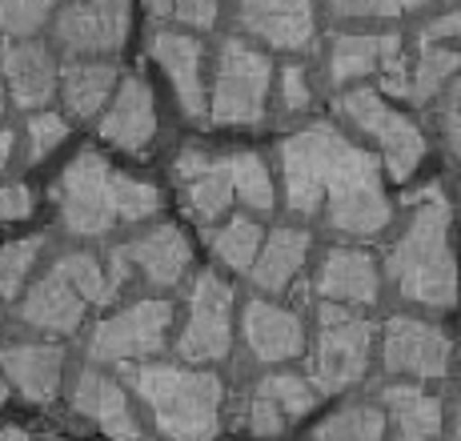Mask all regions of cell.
Returning <instances> with one entry per match:
<instances>
[{
	"mask_svg": "<svg viewBox=\"0 0 461 441\" xmlns=\"http://www.w3.org/2000/svg\"><path fill=\"white\" fill-rule=\"evenodd\" d=\"M281 181L294 213H321L330 229L345 237H377L389 225L381 165L330 121H317L281 140Z\"/></svg>",
	"mask_w": 461,
	"mask_h": 441,
	"instance_id": "cell-1",
	"label": "cell"
},
{
	"mask_svg": "<svg viewBox=\"0 0 461 441\" xmlns=\"http://www.w3.org/2000/svg\"><path fill=\"white\" fill-rule=\"evenodd\" d=\"M393 289L413 305L449 309L457 302V261L449 241V201L438 184L410 197V220L385 253Z\"/></svg>",
	"mask_w": 461,
	"mask_h": 441,
	"instance_id": "cell-2",
	"label": "cell"
},
{
	"mask_svg": "<svg viewBox=\"0 0 461 441\" xmlns=\"http://www.w3.org/2000/svg\"><path fill=\"white\" fill-rule=\"evenodd\" d=\"M60 225L73 237H104L117 225H140L161 213V189L117 173L96 148H85L52 184Z\"/></svg>",
	"mask_w": 461,
	"mask_h": 441,
	"instance_id": "cell-3",
	"label": "cell"
},
{
	"mask_svg": "<svg viewBox=\"0 0 461 441\" xmlns=\"http://www.w3.org/2000/svg\"><path fill=\"white\" fill-rule=\"evenodd\" d=\"M129 385L153 413V426L165 441L217 437L221 401H225V385L217 374L193 365H165V361H137L129 365Z\"/></svg>",
	"mask_w": 461,
	"mask_h": 441,
	"instance_id": "cell-4",
	"label": "cell"
},
{
	"mask_svg": "<svg viewBox=\"0 0 461 441\" xmlns=\"http://www.w3.org/2000/svg\"><path fill=\"white\" fill-rule=\"evenodd\" d=\"M273 93V65L245 37H225L217 49V73L209 85L212 125H261Z\"/></svg>",
	"mask_w": 461,
	"mask_h": 441,
	"instance_id": "cell-5",
	"label": "cell"
},
{
	"mask_svg": "<svg viewBox=\"0 0 461 441\" xmlns=\"http://www.w3.org/2000/svg\"><path fill=\"white\" fill-rule=\"evenodd\" d=\"M374 357V325L345 305L321 302L317 309V341L309 353V382L317 393H341L357 385Z\"/></svg>",
	"mask_w": 461,
	"mask_h": 441,
	"instance_id": "cell-6",
	"label": "cell"
},
{
	"mask_svg": "<svg viewBox=\"0 0 461 441\" xmlns=\"http://www.w3.org/2000/svg\"><path fill=\"white\" fill-rule=\"evenodd\" d=\"M337 112L345 121H353L366 137H374V145L381 148V161L393 181H410L418 173V165L425 161V137L405 112H397L377 88H345L337 96Z\"/></svg>",
	"mask_w": 461,
	"mask_h": 441,
	"instance_id": "cell-7",
	"label": "cell"
},
{
	"mask_svg": "<svg viewBox=\"0 0 461 441\" xmlns=\"http://www.w3.org/2000/svg\"><path fill=\"white\" fill-rule=\"evenodd\" d=\"M168 329H173V305L168 302H153V297L132 302L93 329L88 357L104 361V365H137L168 346Z\"/></svg>",
	"mask_w": 461,
	"mask_h": 441,
	"instance_id": "cell-8",
	"label": "cell"
},
{
	"mask_svg": "<svg viewBox=\"0 0 461 441\" xmlns=\"http://www.w3.org/2000/svg\"><path fill=\"white\" fill-rule=\"evenodd\" d=\"M233 346V289L217 273H197L185 305V325L176 338V353L189 365L225 361Z\"/></svg>",
	"mask_w": 461,
	"mask_h": 441,
	"instance_id": "cell-9",
	"label": "cell"
},
{
	"mask_svg": "<svg viewBox=\"0 0 461 441\" xmlns=\"http://www.w3.org/2000/svg\"><path fill=\"white\" fill-rule=\"evenodd\" d=\"M381 76L389 96H410V73H405L402 37L397 32H341L330 44V81L349 88L366 76Z\"/></svg>",
	"mask_w": 461,
	"mask_h": 441,
	"instance_id": "cell-10",
	"label": "cell"
},
{
	"mask_svg": "<svg viewBox=\"0 0 461 441\" xmlns=\"http://www.w3.org/2000/svg\"><path fill=\"white\" fill-rule=\"evenodd\" d=\"M132 0H65L57 13V44L73 57H113L129 40Z\"/></svg>",
	"mask_w": 461,
	"mask_h": 441,
	"instance_id": "cell-11",
	"label": "cell"
},
{
	"mask_svg": "<svg viewBox=\"0 0 461 441\" xmlns=\"http://www.w3.org/2000/svg\"><path fill=\"white\" fill-rule=\"evenodd\" d=\"M381 365L393 377L441 382L449 374V338L421 317H389L381 333Z\"/></svg>",
	"mask_w": 461,
	"mask_h": 441,
	"instance_id": "cell-12",
	"label": "cell"
},
{
	"mask_svg": "<svg viewBox=\"0 0 461 441\" xmlns=\"http://www.w3.org/2000/svg\"><path fill=\"white\" fill-rule=\"evenodd\" d=\"M0 76H5L8 101L24 112H41L60 88L57 60H52L49 44H41L37 37L5 40V49H0Z\"/></svg>",
	"mask_w": 461,
	"mask_h": 441,
	"instance_id": "cell-13",
	"label": "cell"
},
{
	"mask_svg": "<svg viewBox=\"0 0 461 441\" xmlns=\"http://www.w3.org/2000/svg\"><path fill=\"white\" fill-rule=\"evenodd\" d=\"M153 60L165 68L173 96L189 121H209V81H205V49L193 32L161 29L153 37Z\"/></svg>",
	"mask_w": 461,
	"mask_h": 441,
	"instance_id": "cell-14",
	"label": "cell"
},
{
	"mask_svg": "<svg viewBox=\"0 0 461 441\" xmlns=\"http://www.w3.org/2000/svg\"><path fill=\"white\" fill-rule=\"evenodd\" d=\"M176 189H181V205L189 209L193 220L212 225L217 217H225V209L233 205V181H229L225 157L205 153V148H181L173 165Z\"/></svg>",
	"mask_w": 461,
	"mask_h": 441,
	"instance_id": "cell-15",
	"label": "cell"
},
{
	"mask_svg": "<svg viewBox=\"0 0 461 441\" xmlns=\"http://www.w3.org/2000/svg\"><path fill=\"white\" fill-rule=\"evenodd\" d=\"M73 410L88 418L109 441H149L140 426L137 410H132L125 385L117 377L101 374V369H85L73 385Z\"/></svg>",
	"mask_w": 461,
	"mask_h": 441,
	"instance_id": "cell-16",
	"label": "cell"
},
{
	"mask_svg": "<svg viewBox=\"0 0 461 441\" xmlns=\"http://www.w3.org/2000/svg\"><path fill=\"white\" fill-rule=\"evenodd\" d=\"M101 137L121 153L132 157L149 153V145L157 140V104H153V88L140 76H121L117 93L101 112Z\"/></svg>",
	"mask_w": 461,
	"mask_h": 441,
	"instance_id": "cell-17",
	"label": "cell"
},
{
	"mask_svg": "<svg viewBox=\"0 0 461 441\" xmlns=\"http://www.w3.org/2000/svg\"><path fill=\"white\" fill-rule=\"evenodd\" d=\"M237 21L253 40L277 52H301L313 44L317 13L313 0H241Z\"/></svg>",
	"mask_w": 461,
	"mask_h": 441,
	"instance_id": "cell-18",
	"label": "cell"
},
{
	"mask_svg": "<svg viewBox=\"0 0 461 441\" xmlns=\"http://www.w3.org/2000/svg\"><path fill=\"white\" fill-rule=\"evenodd\" d=\"M0 369L29 405H52L65 382V349L49 341H8L0 346Z\"/></svg>",
	"mask_w": 461,
	"mask_h": 441,
	"instance_id": "cell-19",
	"label": "cell"
},
{
	"mask_svg": "<svg viewBox=\"0 0 461 441\" xmlns=\"http://www.w3.org/2000/svg\"><path fill=\"white\" fill-rule=\"evenodd\" d=\"M241 333L245 346L257 361L265 365H281V361H294L305 353V325L294 309L265 302V297H253L241 313Z\"/></svg>",
	"mask_w": 461,
	"mask_h": 441,
	"instance_id": "cell-20",
	"label": "cell"
},
{
	"mask_svg": "<svg viewBox=\"0 0 461 441\" xmlns=\"http://www.w3.org/2000/svg\"><path fill=\"white\" fill-rule=\"evenodd\" d=\"M85 309H88L85 297L77 293L57 269H49L44 277H37L21 293L16 313H21V321L29 325V329L49 333V338H68V333L81 329Z\"/></svg>",
	"mask_w": 461,
	"mask_h": 441,
	"instance_id": "cell-21",
	"label": "cell"
},
{
	"mask_svg": "<svg viewBox=\"0 0 461 441\" xmlns=\"http://www.w3.org/2000/svg\"><path fill=\"white\" fill-rule=\"evenodd\" d=\"M317 297L345 309L374 305L381 297L377 261L366 249H330L317 269Z\"/></svg>",
	"mask_w": 461,
	"mask_h": 441,
	"instance_id": "cell-22",
	"label": "cell"
},
{
	"mask_svg": "<svg viewBox=\"0 0 461 441\" xmlns=\"http://www.w3.org/2000/svg\"><path fill=\"white\" fill-rule=\"evenodd\" d=\"M125 249L129 265L157 289H168L189 273V261H193V249H189V237L181 233L176 225H153L145 229L140 237H132Z\"/></svg>",
	"mask_w": 461,
	"mask_h": 441,
	"instance_id": "cell-23",
	"label": "cell"
},
{
	"mask_svg": "<svg viewBox=\"0 0 461 441\" xmlns=\"http://www.w3.org/2000/svg\"><path fill=\"white\" fill-rule=\"evenodd\" d=\"M381 410L393 426L397 441H438L441 437V401L421 382H393L381 390Z\"/></svg>",
	"mask_w": 461,
	"mask_h": 441,
	"instance_id": "cell-24",
	"label": "cell"
},
{
	"mask_svg": "<svg viewBox=\"0 0 461 441\" xmlns=\"http://www.w3.org/2000/svg\"><path fill=\"white\" fill-rule=\"evenodd\" d=\"M305 257H309V233L297 225H281L265 237L249 277L261 293H285L297 281V273L305 269Z\"/></svg>",
	"mask_w": 461,
	"mask_h": 441,
	"instance_id": "cell-25",
	"label": "cell"
},
{
	"mask_svg": "<svg viewBox=\"0 0 461 441\" xmlns=\"http://www.w3.org/2000/svg\"><path fill=\"white\" fill-rule=\"evenodd\" d=\"M121 76L109 60H73L65 65L60 73V101H65V112L77 121H88V117H101L104 104L113 101L117 93Z\"/></svg>",
	"mask_w": 461,
	"mask_h": 441,
	"instance_id": "cell-26",
	"label": "cell"
},
{
	"mask_svg": "<svg viewBox=\"0 0 461 441\" xmlns=\"http://www.w3.org/2000/svg\"><path fill=\"white\" fill-rule=\"evenodd\" d=\"M52 269H57L88 305H104L121 289V281H125L129 257H125V249H117L113 261L104 265V261H96L93 253H65V257H57Z\"/></svg>",
	"mask_w": 461,
	"mask_h": 441,
	"instance_id": "cell-27",
	"label": "cell"
},
{
	"mask_svg": "<svg viewBox=\"0 0 461 441\" xmlns=\"http://www.w3.org/2000/svg\"><path fill=\"white\" fill-rule=\"evenodd\" d=\"M225 165H229V181H233V201H241L253 213H269V209L277 205L273 173L257 153L237 148V153H225Z\"/></svg>",
	"mask_w": 461,
	"mask_h": 441,
	"instance_id": "cell-28",
	"label": "cell"
},
{
	"mask_svg": "<svg viewBox=\"0 0 461 441\" xmlns=\"http://www.w3.org/2000/svg\"><path fill=\"white\" fill-rule=\"evenodd\" d=\"M385 410L374 401L341 405L313 429V441H385Z\"/></svg>",
	"mask_w": 461,
	"mask_h": 441,
	"instance_id": "cell-29",
	"label": "cell"
},
{
	"mask_svg": "<svg viewBox=\"0 0 461 441\" xmlns=\"http://www.w3.org/2000/svg\"><path fill=\"white\" fill-rule=\"evenodd\" d=\"M457 68H461V57L449 44H421V57L410 73V101L433 104L446 93V85L457 76Z\"/></svg>",
	"mask_w": 461,
	"mask_h": 441,
	"instance_id": "cell-30",
	"label": "cell"
},
{
	"mask_svg": "<svg viewBox=\"0 0 461 441\" xmlns=\"http://www.w3.org/2000/svg\"><path fill=\"white\" fill-rule=\"evenodd\" d=\"M265 245V233L253 217H233L212 233V253L221 265H229L233 273H249L257 265V253Z\"/></svg>",
	"mask_w": 461,
	"mask_h": 441,
	"instance_id": "cell-31",
	"label": "cell"
},
{
	"mask_svg": "<svg viewBox=\"0 0 461 441\" xmlns=\"http://www.w3.org/2000/svg\"><path fill=\"white\" fill-rule=\"evenodd\" d=\"M253 393H261L265 401H273L289 421L305 418V413L317 405V397H321L313 390V382H309V377H301V374H269V377H261V382H257Z\"/></svg>",
	"mask_w": 461,
	"mask_h": 441,
	"instance_id": "cell-32",
	"label": "cell"
},
{
	"mask_svg": "<svg viewBox=\"0 0 461 441\" xmlns=\"http://www.w3.org/2000/svg\"><path fill=\"white\" fill-rule=\"evenodd\" d=\"M41 249L44 237H24V241L0 245V302H13V297L24 293V281H29Z\"/></svg>",
	"mask_w": 461,
	"mask_h": 441,
	"instance_id": "cell-33",
	"label": "cell"
},
{
	"mask_svg": "<svg viewBox=\"0 0 461 441\" xmlns=\"http://www.w3.org/2000/svg\"><path fill=\"white\" fill-rule=\"evenodd\" d=\"M60 0H0V37L24 40L37 37L44 24L52 21Z\"/></svg>",
	"mask_w": 461,
	"mask_h": 441,
	"instance_id": "cell-34",
	"label": "cell"
},
{
	"mask_svg": "<svg viewBox=\"0 0 461 441\" xmlns=\"http://www.w3.org/2000/svg\"><path fill=\"white\" fill-rule=\"evenodd\" d=\"M24 132H29V161H44V157H49L52 148L68 137V121L60 117V112L41 109V112H32L29 117Z\"/></svg>",
	"mask_w": 461,
	"mask_h": 441,
	"instance_id": "cell-35",
	"label": "cell"
},
{
	"mask_svg": "<svg viewBox=\"0 0 461 441\" xmlns=\"http://www.w3.org/2000/svg\"><path fill=\"white\" fill-rule=\"evenodd\" d=\"M433 104H438V125H441V137H446V148L461 161V68Z\"/></svg>",
	"mask_w": 461,
	"mask_h": 441,
	"instance_id": "cell-36",
	"label": "cell"
},
{
	"mask_svg": "<svg viewBox=\"0 0 461 441\" xmlns=\"http://www.w3.org/2000/svg\"><path fill=\"white\" fill-rule=\"evenodd\" d=\"M277 96H281V112H305L313 104V88H309V76L301 65H285L281 68V81H277Z\"/></svg>",
	"mask_w": 461,
	"mask_h": 441,
	"instance_id": "cell-37",
	"label": "cell"
},
{
	"mask_svg": "<svg viewBox=\"0 0 461 441\" xmlns=\"http://www.w3.org/2000/svg\"><path fill=\"white\" fill-rule=\"evenodd\" d=\"M330 8L341 21H389L402 13L397 0H330Z\"/></svg>",
	"mask_w": 461,
	"mask_h": 441,
	"instance_id": "cell-38",
	"label": "cell"
},
{
	"mask_svg": "<svg viewBox=\"0 0 461 441\" xmlns=\"http://www.w3.org/2000/svg\"><path fill=\"white\" fill-rule=\"evenodd\" d=\"M32 205H37V197H32V189L24 181L0 184V225H13V220L32 217Z\"/></svg>",
	"mask_w": 461,
	"mask_h": 441,
	"instance_id": "cell-39",
	"label": "cell"
},
{
	"mask_svg": "<svg viewBox=\"0 0 461 441\" xmlns=\"http://www.w3.org/2000/svg\"><path fill=\"white\" fill-rule=\"evenodd\" d=\"M217 13H221V0H176V21L189 24L193 32H205L217 24Z\"/></svg>",
	"mask_w": 461,
	"mask_h": 441,
	"instance_id": "cell-40",
	"label": "cell"
},
{
	"mask_svg": "<svg viewBox=\"0 0 461 441\" xmlns=\"http://www.w3.org/2000/svg\"><path fill=\"white\" fill-rule=\"evenodd\" d=\"M457 32H461V16H457V13H446V16H438L433 24H425L421 44H441V40L457 37Z\"/></svg>",
	"mask_w": 461,
	"mask_h": 441,
	"instance_id": "cell-41",
	"label": "cell"
},
{
	"mask_svg": "<svg viewBox=\"0 0 461 441\" xmlns=\"http://www.w3.org/2000/svg\"><path fill=\"white\" fill-rule=\"evenodd\" d=\"M145 8L153 21H168V16L176 13V0H145Z\"/></svg>",
	"mask_w": 461,
	"mask_h": 441,
	"instance_id": "cell-42",
	"label": "cell"
},
{
	"mask_svg": "<svg viewBox=\"0 0 461 441\" xmlns=\"http://www.w3.org/2000/svg\"><path fill=\"white\" fill-rule=\"evenodd\" d=\"M13 148H16V137L8 125H0V169H5L8 161H13Z\"/></svg>",
	"mask_w": 461,
	"mask_h": 441,
	"instance_id": "cell-43",
	"label": "cell"
},
{
	"mask_svg": "<svg viewBox=\"0 0 461 441\" xmlns=\"http://www.w3.org/2000/svg\"><path fill=\"white\" fill-rule=\"evenodd\" d=\"M0 441H44V437L29 434V429H16V426H8V429H0Z\"/></svg>",
	"mask_w": 461,
	"mask_h": 441,
	"instance_id": "cell-44",
	"label": "cell"
},
{
	"mask_svg": "<svg viewBox=\"0 0 461 441\" xmlns=\"http://www.w3.org/2000/svg\"><path fill=\"white\" fill-rule=\"evenodd\" d=\"M454 441H461V397H457V405H454Z\"/></svg>",
	"mask_w": 461,
	"mask_h": 441,
	"instance_id": "cell-45",
	"label": "cell"
},
{
	"mask_svg": "<svg viewBox=\"0 0 461 441\" xmlns=\"http://www.w3.org/2000/svg\"><path fill=\"white\" fill-rule=\"evenodd\" d=\"M8 390H13V385H8V377H5V369H0V405L8 401Z\"/></svg>",
	"mask_w": 461,
	"mask_h": 441,
	"instance_id": "cell-46",
	"label": "cell"
},
{
	"mask_svg": "<svg viewBox=\"0 0 461 441\" xmlns=\"http://www.w3.org/2000/svg\"><path fill=\"white\" fill-rule=\"evenodd\" d=\"M397 4H402V13H410V8H425L429 0H397Z\"/></svg>",
	"mask_w": 461,
	"mask_h": 441,
	"instance_id": "cell-47",
	"label": "cell"
},
{
	"mask_svg": "<svg viewBox=\"0 0 461 441\" xmlns=\"http://www.w3.org/2000/svg\"><path fill=\"white\" fill-rule=\"evenodd\" d=\"M5 101H8V93H5V76H0V112H5Z\"/></svg>",
	"mask_w": 461,
	"mask_h": 441,
	"instance_id": "cell-48",
	"label": "cell"
}]
</instances>
